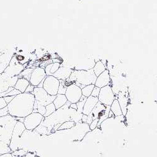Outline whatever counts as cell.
I'll return each mask as SVG.
<instances>
[{
  "label": "cell",
  "instance_id": "cell-1",
  "mask_svg": "<svg viewBox=\"0 0 157 157\" xmlns=\"http://www.w3.org/2000/svg\"><path fill=\"white\" fill-rule=\"evenodd\" d=\"M35 102L34 95L23 93L15 96L8 104V113L15 117H25L33 113Z\"/></svg>",
  "mask_w": 157,
  "mask_h": 157
},
{
  "label": "cell",
  "instance_id": "cell-2",
  "mask_svg": "<svg viewBox=\"0 0 157 157\" xmlns=\"http://www.w3.org/2000/svg\"><path fill=\"white\" fill-rule=\"evenodd\" d=\"M17 121V117L10 114L0 117V140L9 146L13 131Z\"/></svg>",
  "mask_w": 157,
  "mask_h": 157
},
{
  "label": "cell",
  "instance_id": "cell-3",
  "mask_svg": "<svg viewBox=\"0 0 157 157\" xmlns=\"http://www.w3.org/2000/svg\"><path fill=\"white\" fill-rule=\"evenodd\" d=\"M74 71L75 78V82L74 83L81 89H82L86 86L95 84L97 77L95 75L93 69L88 71Z\"/></svg>",
  "mask_w": 157,
  "mask_h": 157
},
{
  "label": "cell",
  "instance_id": "cell-4",
  "mask_svg": "<svg viewBox=\"0 0 157 157\" xmlns=\"http://www.w3.org/2000/svg\"><path fill=\"white\" fill-rule=\"evenodd\" d=\"M16 47L14 45L7 48H2L0 52V74L4 72L8 66L11 58L15 54Z\"/></svg>",
  "mask_w": 157,
  "mask_h": 157
},
{
  "label": "cell",
  "instance_id": "cell-5",
  "mask_svg": "<svg viewBox=\"0 0 157 157\" xmlns=\"http://www.w3.org/2000/svg\"><path fill=\"white\" fill-rule=\"evenodd\" d=\"M32 94L34 95L35 101L44 106L53 102L56 97V96H51L47 94L43 87H35L33 92Z\"/></svg>",
  "mask_w": 157,
  "mask_h": 157
},
{
  "label": "cell",
  "instance_id": "cell-6",
  "mask_svg": "<svg viewBox=\"0 0 157 157\" xmlns=\"http://www.w3.org/2000/svg\"><path fill=\"white\" fill-rule=\"evenodd\" d=\"M26 130L25 126L23 123L20 121H17L16 123L13 131V133L11 136V139L10 144V148L12 151H15V150H18L17 143L20 137Z\"/></svg>",
  "mask_w": 157,
  "mask_h": 157
},
{
  "label": "cell",
  "instance_id": "cell-7",
  "mask_svg": "<svg viewBox=\"0 0 157 157\" xmlns=\"http://www.w3.org/2000/svg\"><path fill=\"white\" fill-rule=\"evenodd\" d=\"M99 102L104 104V106H111L115 99L114 93L112 87L108 85L100 89L99 94L98 97Z\"/></svg>",
  "mask_w": 157,
  "mask_h": 157
},
{
  "label": "cell",
  "instance_id": "cell-8",
  "mask_svg": "<svg viewBox=\"0 0 157 157\" xmlns=\"http://www.w3.org/2000/svg\"><path fill=\"white\" fill-rule=\"evenodd\" d=\"M44 116L38 113H32L27 116L24 117L23 124L27 130H34L42 122Z\"/></svg>",
  "mask_w": 157,
  "mask_h": 157
},
{
  "label": "cell",
  "instance_id": "cell-9",
  "mask_svg": "<svg viewBox=\"0 0 157 157\" xmlns=\"http://www.w3.org/2000/svg\"><path fill=\"white\" fill-rule=\"evenodd\" d=\"M59 85L60 81L57 78L52 75L47 76L44 82L43 88L49 95L56 96Z\"/></svg>",
  "mask_w": 157,
  "mask_h": 157
},
{
  "label": "cell",
  "instance_id": "cell-10",
  "mask_svg": "<svg viewBox=\"0 0 157 157\" xmlns=\"http://www.w3.org/2000/svg\"><path fill=\"white\" fill-rule=\"evenodd\" d=\"M27 64L28 63L22 65L19 63L14 55L11 58L8 66L6 68L4 72L10 77L18 76V75L27 66Z\"/></svg>",
  "mask_w": 157,
  "mask_h": 157
},
{
  "label": "cell",
  "instance_id": "cell-11",
  "mask_svg": "<svg viewBox=\"0 0 157 157\" xmlns=\"http://www.w3.org/2000/svg\"><path fill=\"white\" fill-rule=\"evenodd\" d=\"M81 89L75 85V83H71L67 87L65 96L68 101L71 103H77L82 96Z\"/></svg>",
  "mask_w": 157,
  "mask_h": 157
},
{
  "label": "cell",
  "instance_id": "cell-12",
  "mask_svg": "<svg viewBox=\"0 0 157 157\" xmlns=\"http://www.w3.org/2000/svg\"><path fill=\"white\" fill-rule=\"evenodd\" d=\"M18 79V76L10 77L5 72L0 74V93L5 92L9 87H14Z\"/></svg>",
  "mask_w": 157,
  "mask_h": 157
},
{
  "label": "cell",
  "instance_id": "cell-13",
  "mask_svg": "<svg viewBox=\"0 0 157 157\" xmlns=\"http://www.w3.org/2000/svg\"><path fill=\"white\" fill-rule=\"evenodd\" d=\"M47 75L45 72V69L40 67H36L33 69L32 73L29 81L30 84L36 87L42 80L45 79Z\"/></svg>",
  "mask_w": 157,
  "mask_h": 157
},
{
  "label": "cell",
  "instance_id": "cell-14",
  "mask_svg": "<svg viewBox=\"0 0 157 157\" xmlns=\"http://www.w3.org/2000/svg\"><path fill=\"white\" fill-rule=\"evenodd\" d=\"M105 109L106 106H104V104L98 101L95 107L92 110V111L90 113L89 115H87V120L86 123L90 124V123L93 121V120L97 118H99V117L103 114Z\"/></svg>",
  "mask_w": 157,
  "mask_h": 157
},
{
  "label": "cell",
  "instance_id": "cell-15",
  "mask_svg": "<svg viewBox=\"0 0 157 157\" xmlns=\"http://www.w3.org/2000/svg\"><path fill=\"white\" fill-rule=\"evenodd\" d=\"M110 82H111V78L109 75V71L108 69H106L99 76L97 77L94 85L96 87L102 88L104 86L109 85Z\"/></svg>",
  "mask_w": 157,
  "mask_h": 157
},
{
  "label": "cell",
  "instance_id": "cell-16",
  "mask_svg": "<svg viewBox=\"0 0 157 157\" xmlns=\"http://www.w3.org/2000/svg\"><path fill=\"white\" fill-rule=\"evenodd\" d=\"M98 98L93 97L92 96H90L88 98H87V99L86 101V102L83 107L82 113L83 114L89 115L90 113L92 111L93 108L96 105V104L98 102Z\"/></svg>",
  "mask_w": 157,
  "mask_h": 157
},
{
  "label": "cell",
  "instance_id": "cell-17",
  "mask_svg": "<svg viewBox=\"0 0 157 157\" xmlns=\"http://www.w3.org/2000/svg\"><path fill=\"white\" fill-rule=\"evenodd\" d=\"M72 71L73 70L71 69L60 66L59 69L53 74V75L52 76L55 77L59 81L60 80L66 81L67 78H69V77H70Z\"/></svg>",
  "mask_w": 157,
  "mask_h": 157
},
{
  "label": "cell",
  "instance_id": "cell-18",
  "mask_svg": "<svg viewBox=\"0 0 157 157\" xmlns=\"http://www.w3.org/2000/svg\"><path fill=\"white\" fill-rule=\"evenodd\" d=\"M96 62L93 59H88L86 60L84 62H82L79 63L76 65L74 67V70L77 71H88L90 69H93Z\"/></svg>",
  "mask_w": 157,
  "mask_h": 157
},
{
  "label": "cell",
  "instance_id": "cell-19",
  "mask_svg": "<svg viewBox=\"0 0 157 157\" xmlns=\"http://www.w3.org/2000/svg\"><path fill=\"white\" fill-rule=\"evenodd\" d=\"M60 63L59 62H53L51 63L44 68L45 72L46 73L47 76L53 75V74L59 69L60 66Z\"/></svg>",
  "mask_w": 157,
  "mask_h": 157
},
{
  "label": "cell",
  "instance_id": "cell-20",
  "mask_svg": "<svg viewBox=\"0 0 157 157\" xmlns=\"http://www.w3.org/2000/svg\"><path fill=\"white\" fill-rule=\"evenodd\" d=\"M29 84V81L25 79L24 78H18L14 88L20 90L21 93H25L26 89H27Z\"/></svg>",
  "mask_w": 157,
  "mask_h": 157
},
{
  "label": "cell",
  "instance_id": "cell-21",
  "mask_svg": "<svg viewBox=\"0 0 157 157\" xmlns=\"http://www.w3.org/2000/svg\"><path fill=\"white\" fill-rule=\"evenodd\" d=\"M67 101V99L65 95L57 94L56 95V97L54 101H53V103L54 104L56 109L57 110V109H59L60 108H61L64 105V104L66 103Z\"/></svg>",
  "mask_w": 157,
  "mask_h": 157
},
{
  "label": "cell",
  "instance_id": "cell-22",
  "mask_svg": "<svg viewBox=\"0 0 157 157\" xmlns=\"http://www.w3.org/2000/svg\"><path fill=\"white\" fill-rule=\"evenodd\" d=\"M110 109L114 114V116L119 117V116L123 115L119 102L116 99L114 100V101L111 104V105L110 106Z\"/></svg>",
  "mask_w": 157,
  "mask_h": 157
},
{
  "label": "cell",
  "instance_id": "cell-23",
  "mask_svg": "<svg viewBox=\"0 0 157 157\" xmlns=\"http://www.w3.org/2000/svg\"><path fill=\"white\" fill-rule=\"evenodd\" d=\"M93 69L95 75H96V77H98L105 71L106 68V65H104L101 60H98V62H96V63Z\"/></svg>",
  "mask_w": 157,
  "mask_h": 157
},
{
  "label": "cell",
  "instance_id": "cell-24",
  "mask_svg": "<svg viewBox=\"0 0 157 157\" xmlns=\"http://www.w3.org/2000/svg\"><path fill=\"white\" fill-rule=\"evenodd\" d=\"M118 96H119L118 99H117V100L119 102L123 115L125 116L126 114V112H127V107H126L127 106V99H126L125 97L121 96L120 94H119Z\"/></svg>",
  "mask_w": 157,
  "mask_h": 157
},
{
  "label": "cell",
  "instance_id": "cell-25",
  "mask_svg": "<svg viewBox=\"0 0 157 157\" xmlns=\"http://www.w3.org/2000/svg\"><path fill=\"white\" fill-rule=\"evenodd\" d=\"M33 131H34V132H36V133L41 135H48L51 133V132L48 129L47 127L41 123Z\"/></svg>",
  "mask_w": 157,
  "mask_h": 157
},
{
  "label": "cell",
  "instance_id": "cell-26",
  "mask_svg": "<svg viewBox=\"0 0 157 157\" xmlns=\"http://www.w3.org/2000/svg\"><path fill=\"white\" fill-rule=\"evenodd\" d=\"M34 68L32 67H26L19 75L18 78H24L25 79L30 81V78L32 75V73Z\"/></svg>",
  "mask_w": 157,
  "mask_h": 157
},
{
  "label": "cell",
  "instance_id": "cell-27",
  "mask_svg": "<svg viewBox=\"0 0 157 157\" xmlns=\"http://www.w3.org/2000/svg\"><path fill=\"white\" fill-rule=\"evenodd\" d=\"M45 106L42 105L41 104L36 102L35 101L34 104H33V113H38L42 116H44L45 113Z\"/></svg>",
  "mask_w": 157,
  "mask_h": 157
},
{
  "label": "cell",
  "instance_id": "cell-28",
  "mask_svg": "<svg viewBox=\"0 0 157 157\" xmlns=\"http://www.w3.org/2000/svg\"><path fill=\"white\" fill-rule=\"evenodd\" d=\"M94 86H95L94 84H90V85L86 86L84 87L81 89L82 96L86 98H88L89 96H90L91 95V93H92V91Z\"/></svg>",
  "mask_w": 157,
  "mask_h": 157
},
{
  "label": "cell",
  "instance_id": "cell-29",
  "mask_svg": "<svg viewBox=\"0 0 157 157\" xmlns=\"http://www.w3.org/2000/svg\"><path fill=\"white\" fill-rule=\"evenodd\" d=\"M45 109H46L45 113L44 115V117H47L50 116L51 114L54 113L57 110L53 102L50 103V104H48V105H47L45 106Z\"/></svg>",
  "mask_w": 157,
  "mask_h": 157
},
{
  "label": "cell",
  "instance_id": "cell-30",
  "mask_svg": "<svg viewBox=\"0 0 157 157\" xmlns=\"http://www.w3.org/2000/svg\"><path fill=\"white\" fill-rule=\"evenodd\" d=\"M59 81H60V85H59V87L57 94H63V95H65V92H66L67 87L69 86L67 84L68 82L66 81H62V80H60Z\"/></svg>",
  "mask_w": 157,
  "mask_h": 157
},
{
  "label": "cell",
  "instance_id": "cell-31",
  "mask_svg": "<svg viewBox=\"0 0 157 157\" xmlns=\"http://www.w3.org/2000/svg\"><path fill=\"white\" fill-rule=\"evenodd\" d=\"M13 151L10 149L9 145H8L6 143L0 140V155L7 153H12Z\"/></svg>",
  "mask_w": 157,
  "mask_h": 157
},
{
  "label": "cell",
  "instance_id": "cell-32",
  "mask_svg": "<svg viewBox=\"0 0 157 157\" xmlns=\"http://www.w3.org/2000/svg\"><path fill=\"white\" fill-rule=\"evenodd\" d=\"M86 99H87V98L82 95V96H81V98H80L79 101H78L76 103L77 106V111L78 113H82L83 107H84V104H85V102H86Z\"/></svg>",
  "mask_w": 157,
  "mask_h": 157
},
{
  "label": "cell",
  "instance_id": "cell-33",
  "mask_svg": "<svg viewBox=\"0 0 157 157\" xmlns=\"http://www.w3.org/2000/svg\"><path fill=\"white\" fill-rule=\"evenodd\" d=\"M75 125V123L72 121H65L63 123L61 124V125L60 126V127L59 128V130H65V129H71L73 127H74V126Z\"/></svg>",
  "mask_w": 157,
  "mask_h": 157
},
{
  "label": "cell",
  "instance_id": "cell-34",
  "mask_svg": "<svg viewBox=\"0 0 157 157\" xmlns=\"http://www.w3.org/2000/svg\"><path fill=\"white\" fill-rule=\"evenodd\" d=\"M98 122H99V118H97V119H95V120H93V121L91 122L90 124H89V128H90V129L93 131L94 129L97 128Z\"/></svg>",
  "mask_w": 157,
  "mask_h": 157
},
{
  "label": "cell",
  "instance_id": "cell-35",
  "mask_svg": "<svg viewBox=\"0 0 157 157\" xmlns=\"http://www.w3.org/2000/svg\"><path fill=\"white\" fill-rule=\"evenodd\" d=\"M26 153H27V151L23 150H20V149H18L17 150H15V151H13L11 153V154L13 155H17L19 157H21L23 155H25Z\"/></svg>",
  "mask_w": 157,
  "mask_h": 157
},
{
  "label": "cell",
  "instance_id": "cell-36",
  "mask_svg": "<svg viewBox=\"0 0 157 157\" xmlns=\"http://www.w3.org/2000/svg\"><path fill=\"white\" fill-rule=\"evenodd\" d=\"M20 93H21L20 92V90L14 88L12 90H11L10 93H8L7 94H6V96L5 97H6V96H15L20 94Z\"/></svg>",
  "mask_w": 157,
  "mask_h": 157
},
{
  "label": "cell",
  "instance_id": "cell-37",
  "mask_svg": "<svg viewBox=\"0 0 157 157\" xmlns=\"http://www.w3.org/2000/svg\"><path fill=\"white\" fill-rule=\"evenodd\" d=\"M100 89L99 87H96V86H94L93 91H92V93H91V95L93 97H96V98H98L99 94V92H100Z\"/></svg>",
  "mask_w": 157,
  "mask_h": 157
},
{
  "label": "cell",
  "instance_id": "cell-38",
  "mask_svg": "<svg viewBox=\"0 0 157 157\" xmlns=\"http://www.w3.org/2000/svg\"><path fill=\"white\" fill-rule=\"evenodd\" d=\"M8 114H9V113H8V109L7 106H6L2 109H0V117L5 116Z\"/></svg>",
  "mask_w": 157,
  "mask_h": 157
},
{
  "label": "cell",
  "instance_id": "cell-39",
  "mask_svg": "<svg viewBox=\"0 0 157 157\" xmlns=\"http://www.w3.org/2000/svg\"><path fill=\"white\" fill-rule=\"evenodd\" d=\"M34 88H35V86H33V85L32 84H29L28 86V87H27V89H26L25 93H32L33 92V90H34Z\"/></svg>",
  "mask_w": 157,
  "mask_h": 157
},
{
  "label": "cell",
  "instance_id": "cell-40",
  "mask_svg": "<svg viewBox=\"0 0 157 157\" xmlns=\"http://www.w3.org/2000/svg\"><path fill=\"white\" fill-rule=\"evenodd\" d=\"M54 62H53V59H50V60H46V61H45V62H42V63H41V65H40V67H42V68H45L47 65H48V64H50V63H53Z\"/></svg>",
  "mask_w": 157,
  "mask_h": 157
},
{
  "label": "cell",
  "instance_id": "cell-41",
  "mask_svg": "<svg viewBox=\"0 0 157 157\" xmlns=\"http://www.w3.org/2000/svg\"><path fill=\"white\" fill-rule=\"evenodd\" d=\"M7 106V104L3 98H0V109H2Z\"/></svg>",
  "mask_w": 157,
  "mask_h": 157
},
{
  "label": "cell",
  "instance_id": "cell-42",
  "mask_svg": "<svg viewBox=\"0 0 157 157\" xmlns=\"http://www.w3.org/2000/svg\"><path fill=\"white\" fill-rule=\"evenodd\" d=\"M14 98H15V96H6V97H4L3 98L8 105V104L13 100V99Z\"/></svg>",
  "mask_w": 157,
  "mask_h": 157
},
{
  "label": "cell",
  "instance_id": "cell-43",
  "mask_svg": "<svg viewBox=\"0 0 157 157\" xmlns=\"http://www.w3.org/2000/svg\"><path fill=\"white\" fill-rule=\"evenodd\" d=\"M36 154L35 153H31V152H27L25 155L21 156V157H35Z\"/></svg>",
  "mask_w": 157,
  "mask_h": 157
},
{
  "label": "cell",
  "instance_id": "cell-44",
  "mask_svg": "<svg viewBox=\"0 0 157 157\" xmlns=\"http://www.w3.org/2000/svg\"><path fill=\"white\" fill-rule=\"evenodd\" d=\"M69 108H70L71 109H75V110H77V106L76 103H71Z\"/></svg>",
  "mask_w": 157,
  "mask_h": 157
},
{
  "label": "cell",
  "instance_id": "cell-45",
  "mask_svg": "<svg viewBox=\"0 0 157 157\" xmlns=\"http://www.w3.org/2000/svg\"><path fill=\"white\" fill-rule=\"evenodd\" d=\"M0 157H12V154L11 153H7L0 155Z\"/></svg>",
  "mask_w": 157,
  "mask_h": 157
},
{
  "label": "cell",
  "instance_id": "cell-46",
  "mask_svg": "<svg viewBox=\"0 0 157 157\" xmlns=\"http://www.w3.org/2000/svg\"><path fill=\"white\" fill-rule=\"evenodd\" d=\"M87 120V115L83 114V115H82V118H81V121H82L83 123H86Z\"/></svg>",
  "mask_w": 157,
  "mask_h": 157
},
{
  "label": "cell",
  "instance_id": "cell-47",
  "mask_svg": "<svg viewBox=\"0 0 157 157\" xmlns=\"http://www.w3.org/2000/svg\"><path fill=\"white\" fill-rule=\"evenodd\" d=\"M61 124H62V123H58V124L54 125V128H53L54 131H55V132H56V131H57V130L59 129V128L60 126L61 125Z\"/></svg>",
  "mask_w": 157,
  "mask_h": 157
},
{
  "label": "cell",
  "instance_id": "cell-48",
  "mask_svg": "<svg viewBox=\"0 0 157 157\" xmlns=\"http://www.w3.org/2000/svg\"><path fill=\"white\" fill-rule=\"evenodd\" d=\"M115 117L114 116V114H113V113L110 110L109 113V114H108V117H109V118H111V117Z\"/></svg>",
  "mask_w": 157,
  "mask_h": 157
},
{
  "label": "cell",
  "instance_id": "cell-49",
  "mask_svg": "<svg viewBox=\"0 0 157 157\" xmlns=\"http://www.w3.org/2000/svg\"><path fill=\"white\" fill-rule=\"evenodd\" d=\"M44 80L45 79H44V80H42L41 82H40V83L36 87H43V85H44Z\"/></svg>",
  "mask_w": 157,
  "mask_h": 157
},
{
  "label": "cell",
  "instance_id": "cell-50",
  "mask_svg": "<svg viewBox=\"0 0 157 157\" xmlns=\"http://www.w3.org/2000/svg\"><path fill=\"white\" fill-rule=\"evenodd\" d=\"M12 157H19V156H17V155H13V154H12Z\"/></svg>",
  "mask_w": 157,
  "mask_h": 157
},
{
  "label": "cell",
  "instance_id": "cell-51",
  "mask_svg": "<svg viewBox=\"0 0 157 157\" xmlns=\"http://www.w3.org/2000/svg\"><path fill=\"white\" fill-rule=\"evenodd\" d=\"M35 157H40V156H37V155H35Z\"/></svg>",
  "mask_w": 157,
  "mask_h": 157
},
{
  "label": "cell",
  "instance_id": "cell-52",
  "mask_svg": "<svg viewBox=\"0 0 157 157\" xmlns=\"http://www.w3.org/2000/svg\"><path fill=\"white\" fill-rule=\"evenodd\" d=\"M2 48H0V52H1V51H2Z\"/></svg>",
  "mask_w": 157,
  "mask_h": 157
}]
</instances>
